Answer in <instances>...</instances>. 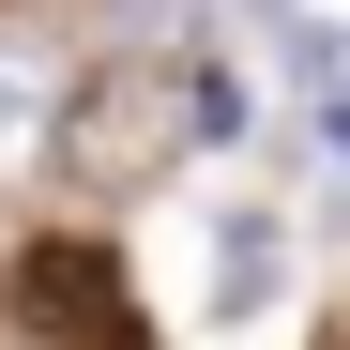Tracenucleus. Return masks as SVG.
I'll use <instances>...</instances> for the list:
<instances>
[{"label":"nucleus","mask_w":350,"mask_h":350,"mask_svg":"<svg viewBox=\"0 0 350 350\" xmlns=\"http://www.w3.org/2000/svg\"><path fill=\"white\" fill-rule=\"evenodd\" d=\"M213 122H244V92H167V77H92V107H77V167L92 183H152L167 152H198Z\"/></svg>","instance_id":"f257e3e1"},{"label":"nucleus","mask_w":350,"mask_h":350,"mask_svg":"<svg viewBox=\"0 0 350 350\" xmlns=\"http://www.w3.org/2000/svg\"><path fill=\"white\" fill-rule=\"evenodd\" d=\"M16 320H31L46 350H152L107 244H16Z\"/></svg>","instance_id":"f03ea898"},{"label":"nucleus","mask_w":350,"mask_h":350,"mask_svg":"<svg viewBox=\"0 0 350 350\" xmlns=\"http://www.w3.org/2000/svg\"><path fill=\"white\" fill-rule=\"evenodd\" d=\"M274 289H289V228L274 213H228L213 228V320H259Z\"/></svg>","instance_id":"7ed1b4c3"},{"label":"nucleus","mask_w":350,"mask_h":350,"mask_svg":"<svg viewBox=\"0 0 350 350\" xmlns=\"http://www.w3.org/2000/svg\"><path fill=\"white\" fill-rule=\"evenodd\" d=\"M46 137H62V77H46L31 46H0V167H31Z\"/></svg>","instance_id":"20e7f679"}]
</instances>
